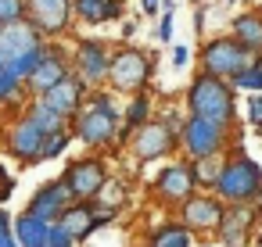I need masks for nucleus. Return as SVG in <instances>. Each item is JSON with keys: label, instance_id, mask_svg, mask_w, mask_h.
<instances>
[{"label": "nucleus", "instance_id": "nucleus-1", "mask_svg": "<svg viewBox=\"0 0 262 247\" xmlns=\"http://www.w3.org/2000/svg\"><path fill=\"white\" fill-rule=\"evenodd\" d=\"M40 58H43V40L33 22L18 18V22L0 26V65L4 68H11L18 79H26V76H33Z\"/></svg>", "mask_w": 262, "mask_h": 247}, {"label": "nucleus", "instance_id": "nucleus-2", "mask_svg": "<svg viewBox=\"0 0 262 247\" xmlns=\"http://www.w3.org/2000/svg\"><path fill=\"white\" fill-rule=\"evenodd\" d=\"M190 111L194 115H201V118H208V122H219V126H226L230 118H233V93L226 90V83L219 79V76H201V79H194V86H190Z\"/></svg>", "mask_w": 262, "mask_h": 247}, {"label": "nucleus", "instance_id": "nucleus-3", "mask_svg": "<svg viewBox=\"0 0 262 247\" xmlns=\"http://www.w3.org/2000/svg\"><path fill=\"white\" fill-rule=\"evenodd\" d=\"M215 190L226 197V201H248L262 190V176H258V165L248 161V158H237L230 161L226 168H219L215 176Z\"/></svg>", "mask_w": 262, "mask_h": 247}, {"label": "nucleus", "instance_id": "nucleus-4", "mask_svg": "<svg viewBox=\"0 0 262 247\" xmlns=\"http://www.w3.org/2000/svg\"><path fill=\"white\" fill-rule=\"evenodd\" d=\"M251 54H255V51H248L244 43L223 36V40H212V43L205 47V58H201V61H205V72H208V76H219V79H223V76H237L241 68H248V65H251Z\"/></svg>", "mask_w": 262, "mask_h": 247}, {"label": "nucleus", "instance_id": "nucleus-5", "mask_svg": "<svg viewBox=\"0 0 262 247\" xmlns=\"http://www.w3.org/2000/svg\"><path fill=\"white\" fill-rule=\"evenodd\" d=\"M115 129H119V115H115L112 101L104 93H97L90 111H83V118H79V140L83 143H108L115 136Z\"/></svg>", "mask_w": 262, "mask_h": 247}, {"label": "nucleus", "instance_id": "nucleus-6", "mask_svg": "<svg viewBox=\"0 0 262 247\" xmlns=\"http://www.w3.org/2000/svg\"><path fill=\"white\" fill-rule=\"evenodd\" d=\"M147 72H151L147 58H144L140 51H133V47H122V51L112 58V65H108V79H112L119 90H140L144 79H147Z\"/></svg>", "mask_w": 262, "mask_h": 247}, {"label": "nucleus", "instance_id": "nucleus-7", "mask_svg": "<svg viewBox=\"0 0 262 247\" xmlns=\"http://www.w3.org/2000/svg\"><path fill=\"white\" fill-rule=\"evenodd\" d=\"M183 143H187V151H190L198 161H205V158H212V154L219 151V143H223V126H219V122H208V118H201V115H194V118L183 126Z\"/></svg>", "mask_w": 262, "mask_h": 247}, {"label": "nucleus", "instance_id": "nucleus-8", "mask_svg": "<svg viewBox=\"0 0 262 247\" xmlns=\"http://www.w3.org/2000/svg\"><path fill=\"white\" fill-rule=\"evenodd\" d=\"M43 140H47V133H43L33 118H22V122L11 129V136H8V147H11V154L22 158V161H36L40 151H43Z\"/></svg>", "mask_w": 262, "mask_h": 247}, {"label": "nucleus", "instance_id": "nucleus-9", "mask_svg": "<svg viewBox=\"0 0 262 247\" xmlns=\"http://www.w3.org/2000/svg\"><path fill=\"white\" fill-rule=\"evenodd\" d=\"M69 0H29V18L40 33H61L69 26Z\"/></svg>", "mask_w": 262, "mask_h": 247}, {"label": "nucleus", "instance_id": "nucleus-10", "mask_svg": "<svg viewBox=\"0 0 262 247\" xmlns=\"http://www.w3.org/2000/svg\"><path fill=\"white\" fill-rule=\"evenodd\" d=\"M169 147H172V129H169V122H147V126H140L137 136H133V154H137V158H158V154H165Z\"/></svg>", "mask_w": 262, "mask_h": 247}, {"label": "nucleus", "instance_id": "nucleus-11", "mask_svg": "<svg viewBox=\"0 0 262 247\" xmlns=\"http://www.w3.org/2000/svg\"><path fill=\"white\" fill-rule=\"evenodd\" d=\"M104 183H108V179H104L101 161H79V165L69 168V190H72L76 197H94V193H101Z\"/></svg>", "mask_w": 262, "mask_h": 247}, {"label": "nucleus", "instance_id": "nucleus-12", "mask_svg": "<svg viewBox=\"0 0 262 247\" xmlns=\"http://www.w3.org/2000/svg\"><path fill=\"white\" fill-rule=\"evenodd\" d=\"M79 72H83V83H101L104 76H108V65H112V58H108V51H104V43H97V40H86L83 47H79Z\"/></svg>", "mask_w": 262, "mask_h": 247}, {"label": "nucleus", "instance_id": "nucleus-13", "mask_svg": "<svg viewBox=\"0 0 262 247\" xmlns=\"http://www.w3.org/2000/svg\"><path fill=\"white\" fill-rule=\"evenodd\" d=\"M79 93H83V83L72 79V76H65L58 86H51V90L43 93V104H51L58 115H72V111L79 108Z\"/></svg>", "mask_w": 262, "mask_h": 247}, {"label": "nucleus", "instance_id": "nucleus-14", "mask_svg": "<svg viewBox=\"0 0 262 247\" xmlns=\"http://www.w3.org/2000/svg\"><path fill=\"white\" fill-rule=\"evenodd\" d=\"M65 76H69V72H65V58H61V54H43L29 79H33V86H36L40 93H47V90H51V86H58Z\"/></svg>", "mask_w": 262, "mask_h": 247}, {"label": "nucleus", "instance_id": "nucleus-15", "mask_svg": "<svg viewBox=\"0 0 262 247\" xmlns=\"http://www.w3.org/2000/svg\"><path fill=\"white\" fill-rule=\"evenodd\" d=\"M69 193H72L69 186H43V190L33 197L29 211H33L36 218H51L54 211H65V197H69Z\"/></svg>", "mask_w": 262, "mask_h": 247}, {"label": "nucleus", "instance_id": "nucleus-16", "mask_svg": "<svg viewBox=\"0 0 262 247\" xmlns=\"http://www.w3.org/2000/svg\"><path fill=\"white\" fill-rule=\"evenodd\" d=\"M190 186H194V183H190V172H187L183 165H172V168H165V172L158 176V190H162L165 197H172V201H176V197H187Z\"/></svg>", "mask_w": 262, "mask_h": 247}, {"label": "nucleus", "instance_id": "nucleus-17", "mask_svg": "<svg viewBox=\"0 0 262 247\" xmlns=\"http://www.w3.org/2000/svg\"><path fill=\"white\" fill-rule=\"evenodd\" d=\"M47 218H36L33 211L29 215H22L18 222H15V236H18V243L22 247H36V243H43L47 240Z\"/></svg>", "mask_w": 262, "mask_h": 247}, {"label": "nucleus", "instance_id": "nucleus-18", "mask_svg": "<svg viewBox=\"0 0 262 247\" xmlns=\"http://www.w3.org/2000/svg\"><path fill=\"white\" fill-rule=\"evenodd\" d=\"M233 40L244 43L248 51H258V47H262V18H258L255 11L241 15V18L233 22Z\"/></svg>", "mask_w": 262, "mask_h": 247}, {"label": "nucleus", "instance_id": "nucleus-19", "mask_svg": "<svg viewBox=\"0 0 262 247\" xmlns=\"http://www.w3.org/2000/svg\"><path fill=\"white\" fill-rule=\"evenodd\" d=\"M72 240H83L94 226H97V215H94V208H72V211H65V218L58 222Z\"/></svg>", "mask_w": 262, "mask_h": 247}, {"label": "nucleus", "instance_id": "nucleus-20", "mask_svg": "<svg viewBox=\"0 0 262 247\" xmlns=\"http://www.w3.org/2000/svg\"><path fill=\"white\" fill-rule=\"evenodd\" d=\"M122 8H119V0H76V15L83 22H108L115 18Z\"/></svg>", "mask_w": 262, "mask_h": 247}, {"label": "nucleus", "instance_id": "nucleus-21", "mask_svg": "<svg viewBox=\"0 0 262 247\" xmlns=\"http://www.w3.org/2000/svg\"><path fill=\"white\" fill-rule=\"evenodd\" d=\"M183 218L190 226H198V229H208V226L219 222V204L215 201H190L187 211H183Z\"/></svg>", "mask_w": 262, "mask_h": 247}, {"label": "nucleus", "instance_id": "nucleus-22", "mask_svg": "<svg viewBox=\"0 0 262 247\" xmlns=\"http://www.w3.org/2000/svg\"><path fill=\"white\" fill-rule=\"evenodd\" d=\"M29 118H33V122H36V126H40V129L47 133V136L61 133V122H65V115H58V111H54L51 104H43V101H40V104L33 108V115H29Z\"/></svg>", "mask_w": 262, "mask_h": 247}, {"label": "nucleus", "instance_id": "nucleus-23", "mask_svg": "<svg viewBox=\"0 0 262 247\" xmlns=\"http://www.w3.org/2000/svg\"><path fill=\"white\" fill-rule=\"evenodd\" d=\"M151 247H190V236H187L183 229H176V226H165V229L155 233Z\"/></svg>", "mask_w": 262, "mask_h": 247}, {"label": "nucleus", "instance_id": "nucleus-24", "mask_svg": "<svg viewBox=\"0 0 262 247\" xmlns=\"http://www.w3.org/2000/svg\"><path fill=\"white\" fill-rule=\"evenodd\" d=\"M244 222H248V211H244V208H241L237 215H226L223 229H226V240H230V243H241V229H244Z\"/></svg>", "mask_w": 262, "mask_h": 247}, {"label": "nucleus", "instance_id": "nucleus-25", "mask_svg": "<svg viewBox=\"0 0 262 247\" xmlns=\"http://www.w3.org/2000/svg\"><path fill=\"white\" fill-rule=\"evenodd\" d=\"M22 11H26V0H0V26L18 22Z\"/></svg>", "mask_w": 262, "mask_h": 247}, {"label": "nucleus", "instance_id": "nucleus-26", "mask_svg": "<svg viewBox=\"0 0 262 247\" xmlns=\"http://www.w3.org/2000/svg\"><path fill=\"white\" fill-rule=\"evenodd\" d=\"M233 83H237V86H248V90H262V72H258V65L241 68V72L233 76Z\"/></svg>", "mask_w": 262, "mask_h": 247}, {"label": "nucleus", "instance_id": "nucleus-27", "mask_svg": "<svg viewBox=\"0 0 262 247\" xmlns=\"http://www.w3.org/2000/svg\"><path fill=\"white\" fill-rule=\"evenodd\" d=\"M144 118H147V101H144V97H137V101L129 104V115H126V129H140V126H144Z\"/></svg>", "mask_w": 262, "mask_h": 247}, {"label": "nucleus", "instance_id": "nucleus-28", "mask_svg": "<svg viewBox=\"0 0 262 247\" xmlns=\"http://www.w3.org/2000/svg\"><path fill=\"white\" fill-rule=\"evenodd\" d=\"M65 143H69V136H61V133L47 136V140H43V151H40V158H54V154H61V151H65Z\"/></svg>", "mask_w": 262, "mask_h": 247}, {"label": "nucleus", "instance_id": "nucleus-29", "mask_svg": "<svg viewBox=\"0 0 262 247\" xmlns=\"http://www.w3.org/2000/svg\"><path fill=\"white\" fill-rule=\"evenodd\" d=\"M15 86H18V76H15L11 68H4V65H0V101H4V97H11V93H15Z\"/></svg>", "mask_w": 262, "mask_h": 247}, {"label": "nucleus", "instance_id": "nucleus-30", "mask_svg": "<svg viewBox=\"0 0 262 247\" xmlns=\"http://www.w3.org/2000/svg\"><path fill=\"white\" fill-rule=\"evenodd\" d=\"M47 247H72V236L61 229V226H54V229H47V240H43Z\"/></svg>", "mask_w": 262, "mask_h": 247}, {"label": "nucleus", "instance_id": "nucleus-31", "mask_svg": "<svg viewBox=\"0 0 262 247\" xmlns=\"http://www.w3.org/2000/svg\"><path fill=\"white\" fill-rule=\"evenodd\" d=\"M162 40H172V4H165V15H162V29H158Z\"/></svg>", "mask_w": 262, "mask_h": 247}, {"label": "nucleus", "instance_id": "nucleus-32", "mask_svg": "<svg viewBox=\"0 0 262 247\" xmlns=\"http://www.w3.org/2000/svg\"><path fill=\"white\" fill-rule=\"evenodd\" d=\"M248 115H251L255 126H262V97H251L248 101Z\"/></svg>", "mask_w": 262, "mask_h": 247}, {"label": "nucleus", "instance_id": "nucleus-33", "mask_svg": "<svg viewBox=\"0 0 262 247\" xmlns=\"http://www.w3.org/2000/svg\"><path fill=\"white\" fill-rule=\"evenodd\" d=\"M187 58H190V54H187L183 47H176V54H172V61H176V65H187Z\"/></svg>", "mask_w": 262, "mask_h": 247}, {"label": "nucleus", "instance_id": "nucleus-34", "mask_svg": "<svg viewBox=\"0 0 262 247\" xmlns=\"http://www.w3.org/2000/svg\"><path fill=\"white\" fill-rule=\"evenodd\" d=\"M155 8H158V0H144V15H155Z\"/></svg>", "mask_w": 262, "mask_h": 247}, {"label": "nucleus", "instance_id": "nucleus-35", "mask_svg": "<svg viewBox=\"0 0 262 247\" xmlns=\"http://www.w3.org/2000/svg\"><path fill=\"white\" fill-rule=\"evenodd\" d=\"M0 247H15V240H11V233H4V236H0Z\"/></svg>", "mask_w": 262, "mask_h": 247}, {"label": "nucleus", "instance_id": "nucleus-36", "mask_svg": "<svg viewBox=\"0 0 262 247\" xmlns=\"http://www.w3.org/2000/svg\"><path fill=\"white\" fill-rule=\"evenodd\" d=\"M36 247H47V243H36Z\"/></svg>", "mask_w": 262, "mask_h": 247}, {"label": "nucleus", "instance_id": "nucleus-37", "mask_svg": "<svg viewBox=\"0 0 262 247\" xmlns=\"http://www.w3.org/2000/svg\"><path fill=\"white\" fill-rule=\"evenodd\" d=\"M0 176H4V172H0Z\"/></svg>", "mask_w": 262, "mask_h": 247}]
</instances>
